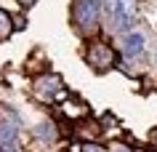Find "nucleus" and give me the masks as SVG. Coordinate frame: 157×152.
<instances>
[{"mask_svg": "<svg viewBox=\"0 0 157 152\" xmlns=\"http://www.w3.org/2000/svg\"><path fill=\"white\" fill-rule=\"evenodd\" d=\"M152 61L157 64V43H155V51H152Z\"/></svg>", "mask_w": 157, "mask_h": 152, "instance_id": "13", "label": "nucleus"}, {"mask_svg": "<svg viewBox=\"0 0 157 152\" xmlns=\"http://www.w3.org/2000/svg\"><path fill=\"white\" fill-rule=\"evenodd\" d=\"M117 59H120V56L115 53V48L107 45V43H101V40H93L91 45H88V51H85V61H88V67H93L96 72L117 67Z\"/></svg>", "mask_w": 157, "mask_h": 152, "instance_id": "2", "label": "nucleus"}, {"mask_svg": "<svg viewBox=\"0 0 157 152\" xmlns=\"http://www.w3.org/2000/svg\"><path fill=\"white\" fill-rule=\"evenodd\" d=\"M13 29H16V27H13V16H11L8 11H3V8H0V43H3V40H8Z\"/></svg>", "mask_w": 157, "mask_h": 152, "instance_id": "8", "label": "nucleus"}, {"mask_svg": "<svg viewBox=\"0 0 157 152\" xmlns=\"http://www.w3.org/2000/svg\"><path fill=\"white\" fill-rule=\"evenodd\" d=\"M64 115L67 118H85L88 115V107H85V101H80L77 96H69V99L64 101Z\"/></svg>", "mask_w": 157, "mask_h": 152, "instance_id": "7", "label": "nucleus"}, {"mask_svg": "<svg viewBox=\"0 0 157 152\" xmlns=\"http://www.w3.org/2000/svg\"><path fill=\"white\" fill-rule=\"evenodd\" d=\"M112 152H133V150H128V147H115Z\"/></svg>", "mask_w": 157, "mask_h": 152, "instance_id": "12", "label": "nucleus"}, {"mask_svg": "<svg viewBox=\"0 0 157 152\" xmlns=\"http://www.w3.org/2000/svg\"><path fill=\"white\" fill-rule=\"evenodd\" d=\"M120 51H123V56H128V59H141L144 51H147V37H144L141 32L123 35V40H120Z\"/></svg>", "mask_w": 157, "mask_h": 152, "instance_id": "5", "label": "nucleus"}, {"mask_svg": "<svg viewBox=\"0 0 157 152\" xmlns=\"http://www.w3.org/2000/svg\"><path fill=\"white\" fill-rule=\"evenodd\" d=\"M61 91H64V80L56 72H43L40 77H35V83H32V93L40 101H45V104L53 101Z\"/></svg>", "mask_w": 157, "mask_h": 152, "instance_id": "3", "label": "nucleus"}, {"mask_svg": "<svg viewBox=\"0 0 157 152\" xmlns=\"http://www.w3.org/2000/svg\"><path fill=\"white\" fill-rule=\"evenodd\" d=\"M35 3H37V0H19V6H24V8H32Z\"/></svg>", "mask_w": 157, "mask_h": 152, "instance_id": "11", "label": "nucleus"}, {"mask_svg": "<svg viewBox=\"0 0 157 152\" xmlns=\"http://www.w3.org/2000/svg\"><path fill=\"white\" fill-rule=\"evenodd\" d=\"M13 27H16V29H24V19H21V16H13Z\"/></svg>", "mask_w": 157, "mask_h": 152, "instance_id": "10", "label": "nucleus"}, {"mask_svg": "<svg viewBox=\"0 0 157 152\" xmlns=\"http://www.w3.org/2000/svg\"><path fill=\"white\" fill-rule=\"evenodd\" d=\"M80 152H107L101 144H93V142H85L83 147H80Z\"/></svg>", "mask_w": 157, "mask_h": 152, "instance_id": "9", "label": "nucleus"}, {"mask_svg": "<svg viewBox=\"0 0 157 152\" xmlns=\"http://www.w3.org/2000/svg\"><path fill=\"white\" fill-rule=\"evenodd\" d=\"M152 139H157V134H152Z\"/></svg>", "mask_w": 157, "mask_h": 152, "instance_id": "14", "label": "nucleus"}, {"mask_svg": "<svg viewBox=\"0 0 157 152\" xmlns=\"http://www.w3.org/2000/svg\"><path fill=\"white\" fill-rule=\"evenodd\" d=\"M0 152H19V123L0 120Z\"/></svg>", "mask_w": 157, "mask_h": 152, "instance_id": "4", "label": "nucleus"}, {"mask_svg": "<svg viewBox=\"0 0 157 152\" xmlns=\"http://www.w3.org/2000/svg\"><path fill=\"white\" fill-rule=\"evenodd\" d=\"M32 136H35V139H40V142L53 144L59 139V126L53 123V120H43V123H37V126L32 128Z\"/></svg>", "mask_w": 157, "mask_h": 152, "instance_id": "6", "label": "nucleus"}, {"mask_svg": "<svg viewBox=\"0 0 157 152\" xmlns=\"http://www.w3.org/2000/svg\"><path fill=\"white\" fill-rule=\"evenodd\" d=\"M101 0H72V27L80 35H91L99 29Z\"/></svg>", "mask_w": 157, "mask_h": 152, "instance_id": "1", "label": "nucleus"}]
</instances>
